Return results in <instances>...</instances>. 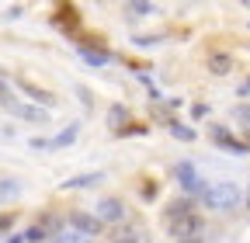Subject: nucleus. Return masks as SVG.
I'll return each instance as SVG.
<instances>
[{"mask_svg":"<svg viewBox=\"0 0 250 243\" xmlns=\"http://www.w3.org/2000/svg\"><path fill=\"white\" fill-rule=\"evenodd\" d=\"M80 136V125H77V122H73V125H66V129H62L56 139H49V149H62V146H70L73 139Z\"/></svg>","mask_w":250,"mask_h":243,"instance_id":"11","label":"nucleus"},{"mask_svg":"<svg viewBox=\"0 0 250 243\" xmlns=\"http://www.w3.org/2000/svg\"><path fill=\"white\" fill-rule=\"evenodd\" d=\"M18 87H21V90H24V94L35 101V104H45V108H52V104H56V94H52V90H45V87H39V83H31L28 77H21V80H18Z\"/></svg>","mask_w":250,"mask_h":243,"instance_id":"6","label":"nucleus"},{"mask_svg":"<svg viewBox=\"0 0 250 243\" xmlns=\"http://www.w3.org/2000/svg\"><path fill=\"white\" fill-rule=\"evenodd\" d=\"M229 70H233V56H226V52H212V56H208V73L226 77Z\"/></svg>","mask_w":250,"mask_h":243,"instance_id":"9","label":"nucleus"},{"mask_svg":"<svg viewBox=\"0 0 250 243\" xmlns=\"http://www.w3.org/2000/svg\"><path fill=\"white\" fill-rule=\"evenodd\" d=\"M7 243H24V233H18V236H11Z\"/></svg>","mask_w":250,"mask_h":243,"instance_id":"24","label":"nucleus"},{"mask_svg":"<svg viewBox=\"0 0 250 243\" xmlns=\"http://www.w3.org/2000/svg\"><path fill=\"white\" fill-rule=\"evenodd\" d=\"M181 243H202V236H198V240H181Z\"/></svg>","mask_w":250,"mask_h":243,"instance_id":"26","label":"nucleus"},{"mask_svg":"<svg viewBox=\"0 0 250 243\" xmlns=\"http://www.w3.org/2000/svg\"><path fill=\"white\" fill-rule=\"evenodd\" d=\"M52 243H94V240L83 236V233H77V229H59V233L52 236Z\"/></svg>","mask_w":250,"mask_h":243,"instance_id":"12","label":"nucleus"},{"mask_svg":"<svg viewBox=\"0 0 250 243\" xmlns=\"http://www.w3.org/2000/svg\"><path fill=\"white\" fill-rule=\"evenodd\" d=\"M202 202L208 208H215V212H233V208H240L243 195H240V188L233 184V181H215V184H205Z\"/></svg>","mask_w":250,"mask_h":243,"instance_id":"1","label":"nucleus"},{"mask_svg":"<svg viewBox=\"0 0 250 243\" xmlns=\"http://www.w3.org/2000/svg\"><path fill=\"white\" fill-rule=\"evenodd\" d=\"M174 174H177V181H181V188H184V191H191V195H202V191H205L202 177H198V170H195L191 163H177Z\"/></svg>","mask_w":250,"mask_h":243,"instance_id":"4","label":"nucleus"},{"mask_svg":"<svg viewBox=\"0 0 250 243\" xmlns=\"http://www.w3.org/2000/svg\"><path fill=\"white\" fill-rule=\"evenodd\" d=\"M98 219H101V223H122V219H125V202H122V198H101Z\"/></svg>","mask_w":250,"mask_h":243,"instance_id":"5","label":"nucleus"},{"mask_svg":"<svg viewBox=\"0 0 250 243\" xmlns=\"http://www.w3.org/2000/svg\"><path fill=\"white\" fill-rule=\"evenodd\" d=\"M70 229H77V233H83V236H101V229H104V223L98 219V216H87V212H70Z\"/></svg>","mask_w":250,"mask_h":243,"instance_id":"3","label":"nucleus"},{"mask_svg":"<svg viewBox=\"0 0 250 243\" xmlns=\"http://www.w3.org/2000/svg\"><path fill=\"white\" fill-rule=\"evenodd\" d=\"M205 233V219L198 216V212H191V216H184L177 223H170V236L181 243V240H198Z\"/></svg>","mask_w":250,"mask_h":243,"instance_id":"2","label":"nucleus"},{"mask_svg":"<svg viewBox=\"0 0 250 243\" xmlns=\"http://www.w3.org/2000/svg\"><path fill=\"white\" fill-rule=\"evenodd\" d=\"M0 104H4L7 111H14V108H18V101H14V94H11V87H7L4 80H0Z\"/></svg>","mask_w":250,"mask_h":243,"instance_id":"16","label":"nucleus"},{"mask_svg":"<svg viewBox=\"0 0 250 243\" xmlns=\"http://www.w3.org/2000/svg\"><path fill=\"white\" fill-rule=\"evenodd\" d=\"M98 181H101V174H80V177L66 181V188H90V184H98Z\"/></svg>","mask_w":250,"mask_h":243,"instance_id":"13","label":"nucleus"},{"mask_svg":"<svg viewBox=\"0 0 250 243\" xmlns=\"http://www.w3.org/2000/svg\"><path fill=\"white\" fill-rule=\"evenodd\" d=\"M167 125H170V132H174L177 139H184V142H191V139H195V129H184L181 122H167Z\"/></svg>","mask_w":250,"mask_h":243,"instance_id":"17","label":"nucleus"},{"mask_svg":"<svg viewBox=\"0 0 250 243\" xmlns=\"http://www.w3.org/2000/svg\"><path fill=\"white\" fill-rule=\"evenodd\" d=\"M212 139H215L219 146H226V149H233V153H247V149H250L247 142H240V139H233V136H229L226 129H219V125H212Z\"/></svg>","mask_w":250,"mask_h":243,"instance_id":"8","label":"nucleus"},{"mask_svg":"<svg viewBox=\"0 0 250 243\" xmlns=\"http://www.w3.org/2000/svg\"><path fill=\"white\" fill-rule=\"evenodd\" d=\"M236 118H243L247 129H250V104H240V108H236Z\"/></svg>","mask_w":250,"mask_h":243,"instance_id":"23","label":"nucleus"},{"mask_svg":"<svg viewBox=\"0 0 250 243\" xmlns=\"http://www.w3.org/2000/svg\"><path fill=\"white\" fill-rule=\"evenodd\" d=\"M11 195H18V184L14 181H0V198H11Z\"/></svg>","mask_w":250,"mask_h":243,"instance_id":"19","label":"nucleus"},{"mask_svg":"<svg viewBox=\"0 0 250 243\" xmlns=\"http://www.w3.org/2000/svg\"><path fill=\"white\" fill-rule=\"evenodd\" d=\"M42 240H49V233L35 223V226H31V229H24V243H42Z\"/></svg>","mask_w":250,"mask_h":243,"instance_id":"15","label":"nucleus"},{"mask_svg":"<svg viewBox=\"0 0 250 243\" xmlns=\"http://www.w3.org/2000/svg\"><path fill=\"white\" fill-rule=\"evenodd\" d=\"M108 118H111V125H122V122H125V118H129V111H125V108H122V104H115V108H111V115H108Z\"/></svg>","mask_w":250,"mask_h":243,"instance_id":"18","label":"nucleus"},{"mask_svg":"<svg viewBox=\"0 0 250 243\" xmlns=\"http://www.w3.org/2000/svg\"><path fill=\"white\" fill-rule=\"evenodd\" d=\"M14 219H18L14 212H0V233H4V229H11V226H14Z\"/></svg>","mask_w":250,"mask_h":243,"instance_id":"20","label":"nucleus"},{"mask_svg":"<svg viewBox=\"0 0 250 243\" xmlns=\"http://www.w3.org/2000/svg\"><path fill=\"white\" fill-rule=\"evenodd\" d=\"M240 94H250V80H247V83H243V87H240Z\"/></svg>","mask_w":250,"mask_h":243,"instance_id":"25","label":"nucleus"},{"mask_svg":"<svg viewBox=\"0 0 250 243\" xmlns=\"http://www.w3.org/2000/svg\"><path fill=\"white\" fill-rule=\"evenodd\" d=\"M14 115H18V118H28V122H39V125H45V122H49V115H45L42 108H35V104H18Z\"/></svg>","mask_w":250,"mask_h":243,"instance_id":"10","label":"nucleus"},{"mask_svg":"<svg viewBox=\"0 0 250 243\" xmlns=\"http://www.w3.org/2000/svg\"><path fill=\"white\" fill-rule=\"evenodd\" d=\"M129 14H153V4H129Z\"/></svg>","mask_w":250,"mask_h":243,"instance_id":"21","label":"nucleus"},{"mask_svg":"<svg viewBox=\"0 0 250 243\" xmlns=\"http://www.w3.org/2000/svg\"><path fill=\"white\" fill-rule=\"evenodd\" d=\"M247 208H250V188H247Z\"/></svg>","mask_w":250,"mask_h":243,"instance_id":"27","label":"nucleus"},{"mask_svg":"<svg viewBox=\"0 0 250 243\" xmlns=\"http://www.w3.org/2000/svg\"><path fill=\"white\" fill-rule=\"evenodd\" d=\"M195 212V202L191 198H174L167 208H164V223L170 226V223H177V219H184V216H191Z\"/></svg>","mask_w":250,"mask_h":243,"instance_id":"7","label":"nucleus"},{"mask_svg":"<svg viewBox=\"0 0 250 243\" xmlns=\"http://www.w3.org/2000/svg\"><path fill=\"white\" fill-rule=\"evenodd\" d=\"M129 132H146V125H139V122H129L125 129H118V136H129Z\"/></svg>","mask_w":250,"mask_h":243,"instance_id":"22","label":"nucleus"},{"mask_svg":"<svg viewBox=\"0 0 250 243\" xmlns=\"http://www.w3.org/2000/svg\"><path fill=\"white\" fill-rule=\"evenodd\" d=\"M108 243H139V233L136 229H118L115 236H108Z\"/></svg>","mask_w":250,"mask_h":243,"instance_id":"14","label":"nucleus"}]
</instances>
